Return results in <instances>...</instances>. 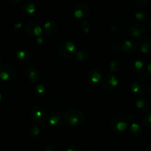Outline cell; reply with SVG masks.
<instances>
[{"label":"cell","instance_id":"cell-1","mask_svg":"<svg viewBox=\"0 0 151 151\" xmlns=\"http://www.w3.org/2000/svg\"><path fill=\"white\" fill-rule=\"evenodd\" d=\"M64 121L69 126H80L85 121V115L83 112L79 109H69L64 114Z\"/></svg>","mask_w":151,"mask_h":151},{"label":"cell","instance_id":"cell-2","mask_svg":"<svg viewBox=\"0 0 151 151\" xmlns=\"http://www.w3.org/2000/svg\"><path fill=\"white\" fill-rule=\"evenodd\" d=\"M76 52V46L72 41H64L60 43L58 47V53L63 58H72L75 56Z\"/></svg>","mask_w":151,"mask_h":151},{"label":"cell","instance_id":"cell-3","mask_svg":"<svg viewBox=\"0 0 151 151\" xmlns=\"http://www.w3.org/2000/svg\"><path fill=\"white\" fill-rule=\"evenodd\" d=\"M17 77V72L13 66L4 64L0 66V79L4 82H12Z\"/></svg>","mask_w":151,"mask_h":151},{"label":"cell","instance_id":"cell-4","mask_svg":"<svg viewBox=\"0 0 151 151\" xmlns=\"http://www.w3.org/2000/svg\"><path fill=\"white\" fill-rule=\"evenodd\" d=\"M30 116L32 121L35 123L42 125L47 120V115L46 111L43 107L40 106H35L30 111Z\"/></svg>","mask_w":151,"mask_h":151},{"label":"cell","instance_id":"cell-5","mask_svg":"<svg viewBox=\"0 0 151 151\" xmlns=\"http://www.w3.org/2000/svg\"><path fill=\"white\" fill-rule=\"evenodd\" d=\"M129 35L136 40H141L147 35V29L142 24H136L131 27L128 31Z\"/></svg>","mask_w":151,"mask_h":151},{"label":"cell","instance_id":"cell-6","mask_svg":"<svg viewBox=\"0 0 151 151\" xmlns=\"http://www.w3.org/2000/svg\"><path fill=\"white\" fill-rule=\"evenodd\" d=\"M111 127L114 131L116 133H122L126 131L128 128V122L121 117H114L111 120Z\"/></svg>","mask_w":151,"mask_h":151},{"label":"cell","instance_id":"cell-7","mask_svg":"<svg viewBox=\"0 0 151 151\" xmlns=\"http://www.w3.org/2000/svg\"><path fill=\"white\" fill-rule=\"evenodd\" d=\"M73 13L77 19H85L89 14V7L85 3H78L74 7Z\"/></svg>","mask_w":151,"mask_h":151},{"label":"cell","instance_id":"cell-8","mask_svg":"<svg viewBox=\"0 0 151 151\" xmlns=\"http://www.w3.org/2000/svg\"><path fill=\"white\" fill-rule=\"evenodd\" d=\"M25 31L32 37H39L42 33L41 26L36 22H29L25 25Z\"/></svg>","mask_w":151,"mask_h":151},{"label":"cell","instance_id":"cell-9","mask_svg":"<svg viewBox=\"0 0 151 151\" xmlns=\"http://www.w3.org/2000/svg\"><path fill=\"white\" fill-rule=\"evenodd\" d=\"M24 75L26 79L32 83L38 82L41 80V73L36 68L33 66H29L24 71Z\"/></svg>","mask_w":151,"mask_h":151},{"label":"cell","instance_id":"cell-10","mask_svg":"<svg viewBox=\"0 0 151 151\" xmlns=\"http://www.w3.org/2000/svg\"><path fill=\"white\" fill-rule=\"evenodd\" d=\"M118 85V78L114 75H108L103 78L102 86L107 91L114 89Z\"/></svg>","mask_w":151,"mask_h":151},{"label":"cell","instance_id":"cell-11","mask_svg":"<svg viewBox=\"0 0 151 151\" xmlns=\"http://www.w3.org/2000/svg\"><path fill=\"white\" fill-rule=\"evenodd\" d=\"M102 79V73L98 69H92L87 75L88 83L91 86H96L99 84Z\"/></svg>","mask_w":151,"mask_h":151},{"label":"cell","instance_id":"cell-12","mask_svg":"<svg viewBox=\"0 0 151 151\" xmlns=\"http://www.w3.org/2000/svg\"><path fill=\"white\" fill-rule=\"evenodd\" d=\"M58 29V24L55 20H49L44 24V30L47 35H52Z\"/></svg>","mask_w":151,"mask_h":151},{"label":"cell","instance_id":"cell-13","mask_svg":"<svg viewBox=\"0 0 151 151\" xmlns=\"http://www.w3.org/2000/svg\"><path fill=\"white\" fill-rule=\"evenodd\" d=\"M122 49L126 54H134L137 51V45L134 41L125 40L122 44Z\"/></svg>","mask_w":151,"mask_h":151},{"label":"cell","instance_id":"cell-14","mask_svg":"<svg viewBox=\"0 0 151 151\" xmlns=\"http://www.w3.org/2000/svg\"><path fill=\"white\" fill-rule=\"evenodd\" d=\"M16 59L22 63H27L30 60L31 55L28 50L24 49L19 50L16 52Z\"/></svg>","mask_w":151,"mask_h":151},{"label":"cell","instance_id":"cell-15","mask_svg":"<svg viewBox=\"0 0 151 151\" xmlns=\"http://www.w3.org/2000/svg\"><path fill=\"white\" fill-rule=\"evenodd\" d=\"M22 11L24 15H32L33 14L36 10L35 4L32 1H27L22 5Z\"/></svg>","mask_w":151,"mask_h":151},{"label":"cell","instance_id":"cell-16","mask_svg":"<svg viewBox=\"0 0 151 151\" xmlns=\"http://www.w3.org/2000/svg\"><path fill=\"white\" fill-rule=\"evenodd\" d=\"M131 89L133 94L136 97H141L145 94V88L144 86L141 83L138 82V81H135V82L131 84Z\"/></svg>","mask_w":151,"mask_h":151},{"label":"cell","instance_id":"cell-17","mask_svg":"<svg viewBox=\"0 0 151 151\" xmlns=\"http://www.w3.org/2000/svg\"><path fill=\"white\" fill-rule=\"evenodd\" d=\"M135 106L139 111L146 112L150 109V103L146 99L139 98L135 101Z\"/></svg>","mask_w":151,"mask_h":151},{"label":"cell","instance_id":"cell-18","mask_svg":"<svg viewBox=\"0 0 151 151\" xmlns=\"http://www.w3.org/2000/svg\"><path fill=\"white\" fill-rule=\"evenodd\" d=\"M63 123V118L57 114L50 115L48 118V124L52 128H58Z\"/></svg>","mask_w":151,"mask_h":151},{"label":"cell","instance_id":"cell-19","mask_svg":"<svg viewBox=\"0 0 151 151\" xmlns=\"http://www.w3.org/2000/svg\"><path fill=\"white\" fill-rule=\"evenodd\" d=\"M139 49L143 54L151 53V36L147 37L142 41L139 45Z\"/></svg>","mask_w":151,"mask_h":151},{"label":"cell","instance_id":"cell-20","mask_svg":"<svg viewBox=\"0 0 151 151\" xmlns=\"http://www.w3.org/2000/svg\"><path fill=\"white\" fill-rule=\"evenodd\" d=\"M129 133L132 137L137 138V137H139L142 136V129L138 123L132 122L129 126Z\"/></svg>","mask_w":151,"mask_h":151},{"label":"cell","instance_id":"cell-21","mask_svg":"<svg viewBox=\"0 0 151 151\" xmlns=\"http://www.w3.org/2000/svg\"><path fill=\"white\" fill-rule=\"evenodd\" d=\"M88 53L86 50H79L77 51L76 54H75V58H76L77 60L79 62H85L88 59Z\"/></svg>","mask_w":151,"mask_h":151},{"label":"cell","instance_id":"cell-22","mask_svg":"<svg viewBox=\"0 0 151 151\" xmlns=\"http://www.w3.org/2000/svg\"><path fill=\"white\" fill-rule=\"evenodd\" d=\"M146 67L147 66L142 60H137L132 63V69L137 72H143L145 70Z\"/></svg>","mask_w":151,"mask_h":151},{"label":"cell","instance_id":"cell-23","mask_svg":"<svg viewBox=\"0 0 151 151\" xmlns=\"http://www.w3.org/2000/svg\"><path fill=\"white\" fill-rule=\"evenodd\" d=\"M121 68H122V65L119 60H113L111 62L109 65V69L113 73L119 72L121 70Z\"/></svg>","mask_w":151,"mask_h":151},{"label":"cell","instance_id":"cell-24","mask_svg":"<svg viewBox=\"0 0 151 151\" xmlns=\"http://www.w3.org/2000/svg\"><path fill=\"white\" fill-rule=\"evenodd\" d=\"M46 88L43 84H38L34 88V94L37 97H41L45 94Z\"/></svg>","mask_w":151,"mask_h":151},{"label":"cell","instance_id":"cell-25","mask_svg":"<svg viewBox=\"0 0 151 151\" xmlns=\"http://www.w3.org/2000/svg\"><path fill=\"white\" fill-rule=\"evenodd\" d=\"M40 131L39 128H38L37 125H31L29 128V130H28V134H29V137H31V138H35V137H38L40 134Z\"/></svg>","mask_w":151,"mask_h":151},{"label":"cell","instance_id":"cell-26","mask_svg":"<svg viewBox=\"0 0 151 151\" xmlns=\"http://www.w3.org/2000/svg\"><path fill=\"white\" fill-rule=\"evenodd\" d=\"M135 18L137 19V21L142 22H144V21H145L146 19H147V14H146L145 12L143 11V10H137L135 13Z\"/></svg>","mask_w":151,"mask_h":151},{"label":"cell","instance_id":"cell-27","mask_svg":"<svg viewBox=\"0 0 151 151\" xmlns=\"http://www.w3.org/2000/svg\"><path fill=\"white\" fill-rule=\"evenodd\" d=\"M143 124L147 129L151 130V112L147 113L143 118Z\"/></svg>","mask_w":151,"mask_h":151},{"label":"cell","instance_id":"cell-28","mask_svg":"<svg viewBox=\"0 0 151 151\" xmlns=\"http://www.w3.org/2000/svg\"><path fill=\"white\" fill-rule=\"evenodd\" d=\"M81 28L82 31H83L85 33H88L90 31V29H91V24H90V23L88 21H83L81 24Z\"/></svg>","mask_w":151,"mask_h":151},{"label":"cell","instance_id":"cell-29","mask_svg":"<svg viewBox=\"0 0 151 151\" xmlns=\"http://www.w3.org/2000/svg\"><path fill=\"white\" fill-rule=\"evenodd\" d=\"M134 2L139 7H145L150 2V0H134Z\"/></svg>","mask_w":151,"mask_h":151},{"label":"cell","instance_id":"cell-30","mask_svg":"<svg viewBox=\"0 0 151 151\" xmlns=\"http://www.w3.org/2000/svg\"><path fill=\"white\" fill-rule=\"evenodd\" d=\"M65 151H81L77 146L74 145H69L65 148Z\"/></svg>","mask_w":151,"mask_h":151},{"label":"cell","instance_id":"cell-31","mask_svg":"<svg viewBox=\"0 0 151 151\" xmlns=\"http://www.w3.org/2000/svg\"><path fill=\"white\" fill-rule=\"evenodd\" d=\"M44 151H58L57 147L52 145H49L44 149Z\"/></svg>","mask_w":151,"mask_h":151},{"label":"cell","instance_id":"cell-32","mask_svg":"<svg viewBox=\"0 0 151 151\" xmlns=\"http://www.w3.org/2000/svg\"><path fill=\"white\" fill-rule=\"evenodd\" d=\"M22 27V24L21 23H16V24L14 25V27H13V31H14L15 32H18V31L19 30V29Z\"/></svg>","mask_w":151,"mask_h":151},{"label":"cell","instance_id":"cell-33","mask_svg":"<svg viewBox=\"0 0 151 151\" xmlns=\"http://www.w3.org/2000/svg\"><path fill=\"white\" fill-rule=\"evenodd\" d=\"M7 1H8L10 4H18L19 2H20L22 0H7Z\"/></svg>","mask_w":151,"mask_h":151},{"label":"cell","instance_id":"cell-34","mask_svg":"<svg viewBox=\"0 0 151 151\" xmlns=\"http://www.w3.org/2000/svg\"><path fill=\"white\" fill-rule=\"evenodd\" d=\"M146 88H147V93L151 96V84H148L147 86V87H146Z\"/></svg>","mask_w":151,"mask_h":151},{"label":"cell","instance_id":"cell-35","mask_svg":"<svg viewBox=\"0 0 151 151\" xmlns=\"http://www.w3.org/2000/svg\"><path fill=\"white\" fill-rule=\"evenodd\" d=\"M146 68H147V72H148L149 73H150L151 75V61L148 63V64L147 65V67H146Z\"/></svg>","mask_w":151,"mask_h":151},{"label":"cell","instance_id":"cell-36","mask_svg":"<svg viewBox=\"0 0 151 151\" xmlns=\"http://www.w3.org/2000/svg\"><path fill=\"white\" fill-rule=\"evenodd\" d=\"M2 56H1V55L0 54V65L1 64V63H2Z\"/></svg>","mask_w":151,"mask_h":151},{"label":"cell","instance_id":"cell-37","mask_svg":"<svg viewBox=\"0 0 151 151\" xmlns=\"http://www.w3.org/2000/svg\"><path fill=\"white\" fill-rule=\"evenodd\" d=\"M148 29L150 30V32H151V22H150V23H149V24H148Z\"/></svg>","mask_w":151,"mask_h":151},{"label":"cell","instance_id":"cell-38","mask_svg":"<svg viewBox=\"0 0 151 151\" xmlns=\"http://www.w3.org/2000/svg\"><path fill=\"white\" fill-rule=\"evenodd\" d=\"M1 100H2V96H1V94H0V102L1 101Z\"/></svg>","mask_w":151,"mask_h":151},{"label":"cell","instance_id":"cell-39","mask_svg":"<svg viewBox=\"0 0 151 151\" xmlns=\"http://www.w3.org/2000/svg\"><path fill=\"white\" fill-rule=\"evenodd\" d=\"M87 151H94V150H87Z\"/></svg>","mask_w":151,"mask_h":151}]
</instances>
